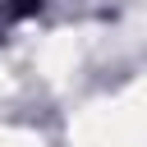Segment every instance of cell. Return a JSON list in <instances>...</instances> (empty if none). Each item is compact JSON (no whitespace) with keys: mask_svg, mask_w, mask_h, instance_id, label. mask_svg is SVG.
Instances as JSON below:
<instances>
[{"mask_svg":"<svg viewBox=\"0 0 147 147\" xmlns=\"http://www.w3.org/2000/svg\"><path fill=\"white\" fill-rule=\"evenodd\" d=\"M37 5H41V0H0V32L18 28L28 14H37Z\"/></svg>","mask_w":147,"mask_h":147,"instance_id":"1","label":"cell"}]
</instances>
